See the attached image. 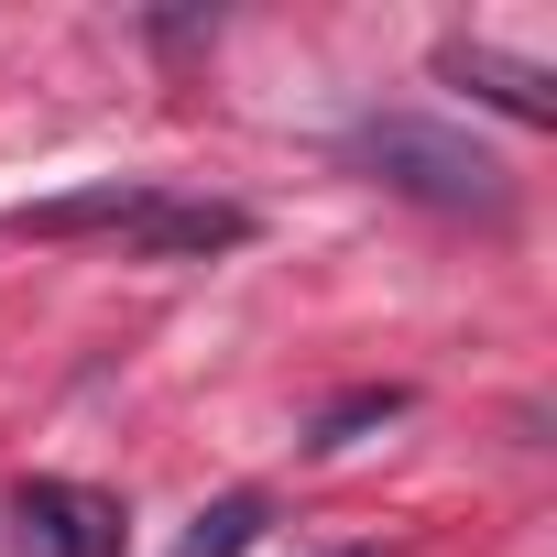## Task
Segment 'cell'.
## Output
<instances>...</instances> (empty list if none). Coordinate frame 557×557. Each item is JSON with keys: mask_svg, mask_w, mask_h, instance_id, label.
I'll use <instances>...</instances> for the list:
<instances>
[{"mask_svg": "<svg viewBox=\"0 0 557 557\" xmlns=\"http://www.w3.org/2000/svg\"><path fill=\"white\" fill-rule=\"evenodd\" d=\"M350 164H361V175H383V186H394V197H416V208H448V219H503V208H513V175H503L470 132L416 121V110L361 121V132H350Z\"/></svg>", "mask_w": 557, "mask_h": 557, "instance_id": "obj_1", "label": "cell"}, {"mask_svg": "<svg viewBox=\"0 0 557 557\" xmlns=\"http://www.w3.org/2000/svg\"><path fill=\"white\" fill-rule=\"evenodd\" d=\"M12 535H23V557H121L132 513L110 492H88V481H23L12 492Z\"/></svg>", "mask_w": 557, "mask_h": 557, "instance_id": "obj_2", "label": "cell"}, {"mask_svg": "<svg viewBox=\"0 0 557 557\" xmlns=\"http://www.w3.org/2000/svg\"><path fill=\"white\" fill-rule=\"evenodd\" d=\"M240 240H251V208H230V197H164L153 186V208L132 219L143 262H197V251H240Z\"/></svg>", "mask_w": 557, "mask_h": 557, "instance_id": "obj_3", "label": "cell"}, {"mask_svg": "<svg viewBox=\"0 0 557 557\" xmlns=\"http://www.w3.org/2000/svg\"><path fill=\"white\" fill-rule=\"evenodd\" d=\"M437 77H448V88H481V99H492V110H513L524 132H546V121H557V77H546V66H524V55L437 45Z\"/></svg>", "mask_w": 557, "mask_h": 557, "instance_id": "obj_4", "label": "cell"}, {"mask_svg": "<svg viewBox=\"0 0 557 557\" xmlns=\"http://www.w3.org/2000/svg\"><path fill=\"white\" fill-rule=\"evenodd\" d=\"M153 208V186H88V197H45V208H23V240H88V230H110V240H132V219Z\"/></svg>", "mask_w": 557, "mask_h": 557, "instance_id": "obj_5", "label": "cell"}, {"mask_svg": "<svg viewBox=\"0 0 557 557\" xmlns=\"http://www.w3.org/2000/svg\"><path fill=\"white\" fill-rule=\"evenodd\" d=\"M262 524H273V503H262V492H219V503L186 524V546H175V557H240Z\"/></svg>", "mask_w": 557, "mask_h": 557, "instance_id": "obj_6", "label": "cell"}, {"mask_svg": "<svg viewBox=\"0 0 557 557\" xmlns=\"http://www.w3.org/2000/svg\"><path fill=\"white\" fill-rule=\"evenodd\" d=\"M405 405H416V394H405V383H361V394H339V405H329V416H318V426H307V448H350V437H361V426H394V416H405Z\"/></svg>", "mask_w": 557, "mask_h": 557, "instance_id": "obj_7", "label": "cell"}, {"mask_svg": "<svg viewBox=\"0 0 557 557\" xmlns=\"http://www.w3.org/2000/svg\"><path fill=\"white\" fill-rule=\"evenodd\" d=\"M339 557H383V546H339Z\"/></svg>", "mask_w": 557, "mask_h": 557, "instance_id": "obj_8", "label": "cell"}]
</instances>
